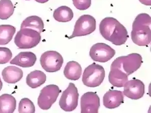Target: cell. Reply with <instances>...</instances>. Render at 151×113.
I'll return each mask as SVG.
<instances>
[{"label":"cell","mask_w":151,"mask_h":113,"mask_svg":"<svg viewBox=\"0 0 151 113\" xmlns=\"http://www.w3.org/2000/svg\"><path fill=\"white\" fill-rule=\"evenodd\" d=\"M99 30L104 39L115 46L124 44L128 38L127 28L114 18L106 17L102 20Z\"/></svg>","instance_id":"6da1fadb"},{"label":"cell","mask_w":151,"mask_h":113,"mask_svg":"<svg viewBox=\"0 0 151 113\" xmlns=\"http://www.w3.org/2000/svg\"><path fill=\"white\" fill-rule=\"evenodd\" d=\"M151 17L146 13L137 15L132 24L131 38L139 46H148L151 41Z\"/></svg>","instance_id":"7a4b0ae2"},{"label":"cell","mask_w":151,"mask_h":113,"mask_svg":"<svg viewBox=\"0 0 151 113\" xmlns=\"http://www.w3.org/2000/svg\"><path fill=\"white\" fill-rule=\"evenodd\" d=\"M40 34L29 28L21 29L17 32L14 42L20 49H29L35 48L41 41Z\"/></svg>","instance_id":"3957f363"},{"label":"cell","mask_w":151,"mask_h":113,"mask_svg":"<svg viewBox=\"0 0 151 113\" xmlns=\"http://www.w3.org/2000/svg\"><path fill=\"white\" fill-rule=\"evenodd\" d=\"M105 77V71L104 67L93 63L84 69L82 81L86 87H96L102 84Z\"/></svg>","instance_id":"277c9868"},{"label":"cell","mask_w":151,"mask_h":113,"mask_svg":"<svg viewBox=\"0 0 151 113\" xmlns=\"http://www.w3.org/2000/svg\"><path fill=\"white\" fill-rule=\"evenodd\" d=\"M96 29V20L93 16L90 15H83L77 19L74 26L72 35L68 39L89 35Z\"/></svg>","instance_id":"5b68a950"},{"label":"cell","mask_w":151,"mask_h":113,"mask_svg":"<svg viewBox=\"0 0 151 113\" xmlns=\"http://www.w3.org/2000/svg\"><path fill=\"white\" fill-rule=\"evenodd\" d=\"M61 92L59 87L55 84H50L44 87L40 92L37 104L43 110H47L56 102L59 94Z\"/></svg>","instance_id":"8992f818"},{"label":"cell","mask_w":151,"mask_h":113,"mask_svg":"<svg viewBox=\"0 0 151 113\" xmlns=\"http://www.w3.org/2000/svg\"><path fill=\"white\" fill-rule=\"evenodd\" d=\"M63 62L62 55L55 51H45L40 56V65L47 72H56L60 70Z\"/></svg>","instance_id":"52a82bcc"},{"label":"cell","mask_w":151,"mask_h":113,"mask_svg":"<svg viewBox=\"0 0 151 113\" xmlns=\"http://www.w3.org/2000/svg\"><path fill=\"white\" fill-rule=\"evenodd\" d=\"M79 94L74 83H69L68 87L62 94L59 100V105L61 109L66 112H71L78 106Z\"/></svg>","instance_id":"ba28073f"},{"label":"cell","mask_w":151,"mask_h":113,"mask_svg":"<svg viewBox=\"0 0 151 113\" xmlns=\"http://www.w3.org/2000/svg\"><path fill=\"white\" fill-rule=\"evenodd\" d=\"M116 51L105 43H97L91 46L90 56L93 61L100 63H105L111 60L115 56Z\"/></svg>","instance_id":"9c48e42d"},{"label":"cell","mask_w":151,"mask_h":113,"mask_svg":"<svg viewBox=\"0 0 151 113\" xmlns=\"http://www.w3.org/2000/svg\"><path fill=\"white\" fill-rule=\"evenodd\" d=\"M116 59L128 76L137 71L142 63V56L137 53H132L127 56L118 57Z\"/></svg>","instance_id":"30bf717a"},{"label":"cell","mask_w":151,"mask_h":113,"mask_svg":"<svg viewBox=\"0 0 151 113\" xmlns=\"http://www.w3.org/2000/svg\"><path fill=\"white\" fill-rule=\"evenodd\" d=\"M100 100L96 92H87L81 97V113H98Z\"/></svg>","instance_id":"8fae6325"},{"label":"cell","mask_w":151,"mask_h":113,"mask_svg":"<svg viewBox=\"0 0 151 113\" xmlns=\"http://www.w3.org/2000/svg\"><path fill=\"white\" fill-rule=\"evenodd\" d=\"M128 80V75L123 70L121 65L116 59L111 64L109 74V81L116 87H123Z\"/></svg>","instance_id":"7c38bea8"},{"label":"cell","mask_w":151,"mask_h":113,"mask_svg":"<svg viewBox=\"0 0 151 113\" xmlns=\"http://www.w3.org/2000/svg\"><path fill=\"white\" fill-rule=\"evenodd\" d=\"M123 94L132 99L137 100L143 97L145 92L144 83L140 80L134 78L125 84Z\"/></svg>","instance_id":"4fadbf2b"},{"label":"cell","mask_w":151,"mask_h":113,"mask_svg":"<svg viewBox=\"0 0 151 113\" xmlns=\"http://www.w3.org/2000/svg\"><path fill=\"white\" fill-rule=\"evenodd\" d=\"M124 102L123 92L119 90H109L103 97V104L109 109L118 108Z\"/></svg>","instance_id":"5bb4252c"},{"label":"cell","mask_w":151,"mask_h":113,"mask_svg":"<svg viewBox=\"0 0 151 113\" xmlns=\"http://www.w3.org/2000/svg\"><path fill=\"white\" fill-rule=\"evenodd\" d=\"M37 60V56L32 51H22L11 61L10 64L23 68H28L33 66Z\"/></svg>","instance_id":"9a60e30c"},{"label":"cell","mask_w":151,"mask_h":113,"mask_svg":"<svg viewBox=\"0 0 151 113\" xmlns=\"http://www.w3.org/2000/svg\"><path fill=\"white\" fill-rule=\"evenodd\" d=\"M2 75L6 82L11 84L17 83L23 77V72L21 69L13 66L6 67L2 71Z\"/></svg>","instance_id":"2e32d148"},{"label":"cell","mask_w":151,"mask_h":113,"mask_svg":"<svg viewBox=\"0 0 151 113\" xmlns=\"http://www.w3.org/2000/svg\"><path fill=\"white\" fill-rule=\"evenodd\" d=\"M81 73L82 68L81 65L74 61L68 62L64 70L65 77L73 81L79 79L81 76Z\"/></svg>","instance_id":"e0dca14e"},{"label":"cell","mask_w":151,"mask_h":113,"mask_svg":"<svg viewBox=\"0 0 151 113\" xmlns=\"http://www.w3.org/2000/svg\"><path fill=\"white\" fill-rule=\"evenodd\" d=\"M46 75L40 70L32 71L27 75L26 79L27 84L32 88H36L40 87L46 82Z\"/></svg>","instance_id":"ac0fdd59"},{"label":"cell","mask_w":151,"mask_h":113,"mask_svg":"<svg viewBox=\"0 0 151 113\" xmlns=\"http://www.w3.org/2000/svg\"><path fill=\"white\" fill-rule=\"evenodd\" d=\"M16 108V100L11 94H3L0 96V113H12Z\"/></svg>","instance_id":"d6986e66"},{"label":"cell","mask_w":151,"mask_h":113,"mask_svg":"<svg viewBox=\"0 0 151 113\" xmlns=\"http://www.w3.org/2000/svg\"><path fill=\"white\" fill-rule=\"evenodd\" d=\"M21 29L29 28L39 32L40 34L44 31V23L42 19L37 16H30L25 19L22 22Z\"/></svg>","instance_id":"ffe728a7"},{"label":"cell","mask_w":151,"mask_h":113,"mask_svg":"<svg viewBox=\"0 0 151 113\" xmlns=\"http://www.w3.org/2000/svg\"><path fill=\"white\" fill-rule=\"evenodd\" d=\"M74 14L72 10L66 6H62L55 10L53 17L56 21L60 22H67L71 21Z\"/></svg>","instance_id":"44dd1931"},{"label":"cell","mask_w":151,"mask_h":113,"mask_svg":"<svg viewBox=\"0 0 151 113\" xmlns=\"http://www.w3.org/2000/svg\"><path fill=\"white\" fill-rule=\"evenodd\" d=\"M16 28L11 25H0V45H6L12 39Z\"/></svg>","instance_id":"7402d4cb"},{"label":"cell","mask_w":151,"mask_h":113,"mask_svg":"<svg viewBox=\"0 0 151 113\" xmlns=\"http://www.w3.org/2000/svg\"><path fill=\"white\" fill-rule=\"evenodd\" d=\"M14 7L11 0H0V19L7 20L12 15Z\"/></svg>","instance_id":"603a6c76"},{"label":"cell","mask_w":151,"mask_h":113,"mask_svg":"<svg viewBox=\"0 0 151 113\" xmlns=\"http://www.w3.org/2000/svg\"><path fill=\"white\" fill-rule=\"evenodd\" d=\"M18 111L20 113H35V106L30 99L23 98L20 101Z\"/></svg>","instance_id":"cb8c5ba5"},{"label":"cell","mask_w":151,"mask_h":113,"mask_svg":"<svg viewBox=\"0 0 151 113\" xmlns=\"http://www.w3.org/2000/svg\"><path fill=\"white\" fill-rule=\"evenodd\" d=\"M12 57L10 49L6 47H0V64H5L9 62Z\"/></svg>","instance_id":"d4e9b609"},{"label":"cell","mask_w":151,"mask_h":113,"mask_svg":"<svg viewBox=\"0 0 151 113\" xmlns=\"http://www.w3.org/2000/svg\"><path fill=\"white\" fill-rule=\"evenodd\" d=\"M76 8L79 10H86L91 6V0H72Z\"/></svg>","instance_id":"484cf974"},{"label":"cell","mask_w":151,"mask_h":113,"mask_svg":"<svg viewBox=\"0 0 151 113\" xmlns=\"http://www.w3.org/2000/svg\"><path fill=\"white\" fill-rule=\"evenodd\" d=\"M139 1L144 5H151V0H139Z\"/></svg>","instance_id":"4316f807"},{"label":"cell","mask_w":151,"mask_h":113,"mask_svg":"<svg viewBox=\"0 0 151 113\" xmlns=\"http://www.w3.org/2000/svg\"><path fill=\"white\" fill-rule=\"evenodd\" d=\"M35 1L38 3H40L44 4L48 2L49 0H35Z\"/></svg>","instance_id":"83f0119b"},{"label":"cell","mask_w":151,"mask_h":113,"mask_svg":"<svg viewBox=\"0 0 151 113\" xmlns=\"http://www.w3.org/2000/svg\"><path fill=\"white\" fill-rule=\"evenodd\" d=\"M2 87H3V83H2V80L0 78V91L2 90Z\"/></svg>","instance_id":"f1b7e54d"},{"label":"cell","mask_w":151,"mask_h":113,"mask_svg":"<svg viewBox=\"0 0 151 113\" xmlns=\"http://www.w3.org/2000/svg\"><path fill=\"white\" fill-rule=\"evenodd\" d=\"M25 1H30V0H25Z\"/></svg>","instance_id":"f546056e"}]
</instances>
